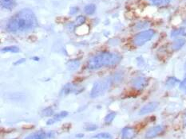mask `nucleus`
<instances>
[{
  "instance_id": "1",
  "label": "nucleus",
  "mask_w": 186,
  "mask_h": 139,
  "mask_svg": "<svg viewBox=\"0 0 186 139\" xmlns=\"http://www.w3.org/2000/svg\"><path fill=\"white\" fill-rule=\"evenodd\" d=\"M37 18L30 9H23L9 20L6 28L10 32H26L37 26Z\"/></svg>"
},
{
  "instance_id": "2",
  "label": "nucleus",
  "mask_w": 186,
  "mask_h": 139,
  "mask_svg": "<svg viewBox=\"0 0 186 139\" xmlns=\"http://www.w3.org/2000/svg\"><path fill=\"white\" fill-rule=\"evenodd\" d=\"M121 61V57L116 53L102 52L90 58L87 62L89 69L95 70L103 67L113 66Z\"/></svg>"
},
{
  "instance_id": "3",
  "label": "nucleus",
  "mask_w": 186,
  "mask_h": 139,
  "mask_svg": "<svg viewBox=\"0 0 186 139\" xmlns=\"http://www.w3.org/2000/svg\"><path fill=\"white\" fill-rule=\"evenodd\" d=\"M111 83H112L111 78L102 79L101 80L96 82L93 84V88L90 92L91 98H97L98 96L104 95L110 87Z\"/></svg>"
},
{
  "instance_id": "4",
  "label": "nucleus",
  "mask_w": 186,
  "mask_h": 139,
  "mask_svg": "<svg viewBox=\"0 0 186 139\" xmlns=\"http://www.w3.org/2000/svg\"><path fill=\"white\" fill-rule=\"evenodd\" d=\"M155 35V31L153 29H146L142 32L137 34L134 38V44L137 46H141L146 42L150 41Z\"/></svg>"
},
{
  "instance_id": "5",
  "label": "nucleus",
  "mask_w": 186,
  "mask_h": 139,
  "mask_svg": "<svg viewBox=\"0 0 186 139\" xmlns=\"http://www.w3.org/2000/svg\"><path fill=\"white\" fill-rule=\"evenodd\" d=\"M147 84H148V80L143 76H137L132 80L133 87L137 90H142L143 88H145L147 86Z\"/></svg>"
},
{
  "instance_id": "6",
  "label": "nucleus",
  "mask_w": 186,
  "mask_h": 139,
  "mask_svg": "<svg viewBox=\"0 0 186 139\" xmlns=\"http://www.w3.org/2000/svg\"><path fill=\"white\" fill-rule=\"evenodd\" d=\"M53 135H54L53 132L47 133L44 131H39L36 133H34L31 135L26 137L25 139H47L50 138L51 137H53Z\"/></svg>"
},
{
  "instance_id": "7",
  "label": "nucleus",
  "mask_w": 186,
  "mask_h": 139,
  "mask_svg": "<svg viewBox=\"0 0 186 139\" xmlns=\"http://www.w3.org/2000/svg\"><path fill=\"white\" fill-rule=\"evenodd\" d=\"M164 131V127L162 126H156L154 127L150 128L146 133V138L147 139H151L155 137H157V135H159L161 133H162V131Z\"/></svg>"
},
{
  "instance_id": "8",
  "label": "nucleus",
  "mask_w": 186,
  "mask_h": 139,
  "mask_svg": "<svg viewBox=\"0 0 186 139\" xmlns=\"http://www.w3.org/2000/svg\"><path fill=\"white\" fill-rule=\"evenodd\" d=\"M157 106H158V103H156V102L149 103H147V104H146L145 106H143V107H141V109L139 111V114L141 115H143L151 113L153 110H155L157 109Z\"/></svg>"
},
{
  "instance_id": "9",
  "label": "nucleus",
  "mask_w": 186,
  "mask_h": 139,
  "mask_svg": "<svg viewBox=\"0 0 186 139\" xmlns=\"http://www.w3.org/2000/svg\"><path fill=\"white\" fill-rule=\"evenodd\" d=\"M122 134L123 139H132L136 135V131L134 128L125 127L122 130Z\"/></svg>"
},
{
  "instance_id": "10",
  "label": "nucleus",
  "mask_w": 186,
  "mask_h": 139,
  "mask_svg": "<svg viewBox=\"0 0 186 139\" xmlns=\"http://www.w3.org/2000/svg\"><path fill=\"white\" fill-rule=\"evenodd\" d=\"M185 43L186 40L185 38H178L177 40H175L173 43L172 44V49L174 51H178L181 49L185 45Z\"/></svg>"
},
{
  "instance_id": "11",
  "label": "nucleus",
  "mask_w": 186,
  "mask_h": 139,
  "mask_svg": "<svg viewBox=\"0 0 186 139\" xmlns=\"http://www.w3.org/2000/svg\"><path fill=\"white\" fill-rule=\"evenodd\" d=\"M68 115V112L67 111H62L60 113L57 114L53 119H50L48 120V122H47V125H52L53 123H54L56 122H58L59 120H61V119H64L65 117H66Z\"/></svg>"
},
{
  "instance_id": "12",
  "label": "nucleus",
  "mask_w": 186,
  "mask_h": 139,
  "mask_svg": "<svg viewBox=\"0 0 186 139\" xmlns=\"http://www.w3.org/2000/svg\"><path fill=\"white\" fill-rule=\"evenodd\" d=\"M15 0H1V5L3 8L12 10L15 6Z\"/></svg>"
},
{
  "instance_id": "13",
  "label": "nucleus",
  "mask_w": 186,
  "mask_h": 139,
  "mask_svg": "<svg viewBox=\"0 0 186 139\" xmlns=\"http://www.w3.org/2000/svg\"><path fill=\"white\" fill-rule=\"evenodd\" d=\"M76 90H77V87L71 84H66V86L64 87V88L62 89V93L64 95H68L70 93H77L76 92Z\"/></svg>"
},
{
  "instance_id": "14",
  "label": "nucleus",
  "mask_w": 186,
  "mask_h": 139,
  "mask_svg": "<svg viewBox=\"0 0 186 139\" xmlns=\"http://www.w3.org/2000/svg\"><path fill=\"white\" fill-rule=\"evenodd\" d=\"M185 30L183 28H179V29H173L171 32V36L172 38H177V37H179V36H183V35H185Z\"/></svg>"
},
{
  "instance_id": "15",
  "label": "nucleus",
  "mask_w": 186,
  "mask_h": 139,
  "mask_svg": "<svg viewBox=\"0 0 186 139\" xmlns=\"http://www.w3.org/2000/svg\"><path fill=\"white\" fill-rule=\"evenodd\" d=\"M96 10V6L94 4H88L85 6L84 11L86 15H93V13Z\"/></svg>"
},
{
  "instance_id": "16",
  "label": "nucleus",
  "mask_w": 186,
  "mask_h": 139,
  "mask_svg": "<svg viewBox=\"0 0 186 139\" xmlns=\"http://www.w3.org/2000/svg\"><path fill=\"white\" fill-rule=\"evenodd\" d=\"M80 65V62L79 61H70L68 63H67V66H68V68L71 71H74V70L78 69V68Z\"/></svg>"
},
{
  "instance_id": "17",
  "label": "nucleus",
  "mask_w": 186,
  "mask_h": 139,
  "mask_svg": "<svg viewBox=\"0 0 186 139\" xmlns=\"http://www.w3.org/2000/svg\"><path fill=\"white\" fill-rule=\"evenodd\" d=\"M179 80H178V79L175 78L173 76H172V77H169L168 78V80H166V86L169 87H174L176 84L179 83Z\"/></svg>"
},
{
  "instance_id": "18",
  "label": "nucleus",
  "mask_w": 186,
  "mask_h": 139,
  "mask_svg": "<svg viewBox=\"0 0 186 139\" xmlns=\"http://www.w3.org/2000/svg\"><path fill=\"white\" fill-rule=\"evenodd\" d=\"M2 50V52H19V48L17 46H15V45H12V46H7V47H5V48H3V49H1Z\"/></svg>"
},
{
  "instance_id": "19",
  "label": "nucleus",
  "mask_w": 186,
  "mask_h": 139,
  "mask_svg": "<svg viewBox=\"0 0 186 139\" xmlns=\"http://www.w3.org/2000/svg\"><path fill=\"white\" fill-rule=\"evenodd\" d=\"M152 3V4H153L155 6H165L168 3H169L170 0H149Z\"/></svg>"
},
{
  "instance_id": "20",
  "label": "nucleus",
  "mask_w": 186,
  "mask_h": 139,
  "mask_svg": "<svg viewBox=\"0 0 186 139\" xmlns=\"http://www.w3.org/2000/svg\"><path fill=\"white\" fill-rule=\"evenodd\" d=\"M94 138L98 139H113L112 136L109 133H100L93 137Z\"/></svg>"
},
{
  "instance_id": "21",
  "label": "nucleus",
  "mask_w": 186,
  "mask_h": 139,
  "mask_svg": "<svg viewBox=\"0 0 186 139\" xmlns=\"http://www.w3.org/2000/svg\"><path fill=\"white\" fill-rule=\"evenodd\" d=\"M86 22V17L82 15H80L79 17L76 18L75 21V26H82L83 24Z\"/></svg>"
},
{
  "instance_id": "22",
  "label": "nucleus",
  "mask_w": 186,
  "mask_h": 139,
  "mask_svg": "<svg viewBox=\"0 0 186 139\" xmlns=\"http://www.w3.org/2000/svg\"><path fill=\"white\" fill-rule=\"evenodd\" d=\"M42 114L43 116H51L54 115V110L51 107H47L42 111Z\"/></svg>"
},
{
  "instance_id": "23",
  "label": "nucleus",
  "mask_w": 186,
  "mask_h": 139,
  "mask_svg": "<svg viewBox=\"0 0 186 139\" xmlns=\"http://www.w3.org/2000/svg\"><path fill=\"white\" fill-rule=\"evenodd\" d=\"M115 116H116V113H115V112H111V113L107 115V116L105 117V122H106V123H110V122L113 120V119L115 118Z\"/></svg>"
},
{
  "instance_id": "24",
  "label": "nucleus",
  "mask_w": 186,
  "mask_h": 139,
  "mask_svg": "<svg viewBox=\"0 0 186 139\" xmlns=\"http://www.w3.org/2000/svg\"><path fill=\"white\" fill-rule=\"evenodd\" d=\"M180 90L186 93V77L180 83Z\"/></svg>"
},
{
  "instance_id": "25",
  "label": "nucleus",
  "mask_w": 186,
  "mask_h": 139,
  "mask_svg": "<svg viewBox=\"0 0 186 139\" xmlns=\"http://www.w3.org/2000/svg\"><path fill=\"white\" fill-rule=\"evenodd\" d=\"M85 129H86V131H95V130L97 129V126L96 125H93V124H89L88 125L87 127H85Z\"/></svg>"
},
{
  "instance_id": "26",
  "label": "nucleus",
  "mask_w": 186,
  "mask_h": 139,
  "mask_svg": "<svg viewBox=\"0 0 186 139\" xmlns=\"http://www.w3.org/2000/svg\"><path fill=\"white\" fill-rule=\"evenodd\" d=\"M24 61H25V59H21V60H19L18 61H17V62L15 63V64H21L22 62H24Z\"/></svg>"
},
{
  "instance_id": "27",
  "label": "nucleus",
  "mask_w": 186,
  "mask_h": 139,
  "mask_svg": "<svg viewBox=\"0 0 186 139\" xmlns=\"http://www.w3.org/2000/svg\"><path fill=\"white\" fill-rule=\"evenodd\" d=\"M185 123L186 125V114H185Z\"/></svg>"
},
{
  "instance_id": "28",
  "label": "nucleus",
  "mask_w": 186,
  "mask_h": 139,
  "mask_svg": "<svg viewBox=\"0 0 186 139\" xmlns=\"http://www.w3.org/2000/svg\"><path fill=\"white\" fill-rule=\"evenodd\" d=\"M184 24H185V25H186V19L185 20V22H184Z\"/></svg>"
}]
</instances>
